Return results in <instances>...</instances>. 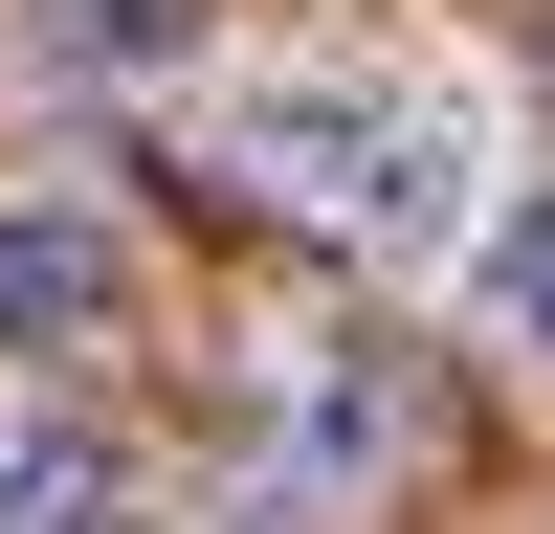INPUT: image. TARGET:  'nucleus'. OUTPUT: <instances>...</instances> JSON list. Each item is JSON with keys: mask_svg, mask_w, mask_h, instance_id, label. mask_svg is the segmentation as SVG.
Returning <instances> with one entry per match:
<instances>
[{"mask_svg": "<svg viewBox=\"0 0 555 534\" xmlns=\"http://www.w3.org/2000/svg\"><path fill=\"white\" fill-rule=\"evenodd\" d=\"M489 312H512V334L555 356V201H512V245H489Z\"/></svg>", "mask_w": 555, "mask_h": 534, "instance_id": "nucleus-4", "label": "nucleus"}, {"mask_svg": "<svg viewBox=\"0 0 555 534\" xmlns=\"http://www.w3.org/2000/svg\"><path fill=\"white\" fill-rule=\"evenodd\" d=\"M201 156L245 201H289L311 245H467V89L444 67H378V44H289V67H222L201 89Z\"/></svg>", "mask_w": 555, "mask_h": 534, "instance_id": "nucleus-1", "label": "nucleus"}, {"mask_svg": "<svg viewBox=\"0 0 555 534\" xmlns=\"http://www.w3.org/2000/svg\"><path fill=\"white\" fill-rule=\"evenodd\" d=\"M156 23H178V0H44V44H89V67H133Z\"/></svg>", "mask_w": 555, "mask_h": 534, "instance_id": "nucleus-5", "label": "nucleus"}, {"mask_svg": "<svg viewBox=\"0 0 555 534\" xmlns=\"http://www.w3.org/2000/svg\"><path fill=\"white\" fill-rule=\"evenodd\" d=\"M133 512V468L89 423H0V534H112Z\"/></svg>", "mask_w": 555, "mask_h": 534, "instance_id": "nucleus-3", "label": "nucleus"}, {"mask_svg": "<svg viewBox=\"0 0 555 534\" xmlns=\"http://www.w3.org/2000/svg\"><path fill=\"white\" fill-rule=\"evenodd\" d=\"M89 334H112V223L0 201V356H89Z\"/></svg>", "mask_w": 555, "mask_h": 534, "instance_id": "nucleus-2", "label": "nucleus"}]
</instances>
